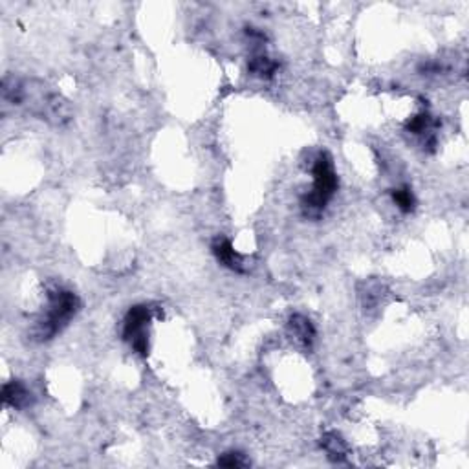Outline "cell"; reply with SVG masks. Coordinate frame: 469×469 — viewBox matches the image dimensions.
<instances>
[{
	"instance_id": "1",
	"label": "cell",
	"mask_w": 469,
	"mask_h": 469,
	"mask_svg": "<svg viewBox=\"0 0 469 469\" xmlns=\"http://www.w3.org/2000/svg\"><path fill=\"white\" fill-rule=\"evenodd\" d=\"M2 96L11 105L22 106L30 114L51 125H65L70 120L68 103L59 94L46 88L42 83L8 77L2 85Z\"/></svg>"
},
{
	"instance_id": "6",
	"label": "cell",
	"mask_w": 469,
	"mask_h": 469,
	"mask_svg": "<svg viewBox=\"0 0 469 469\" xmlns=\"http://www.w3.org/2000/svg\"><path fill=\"white\" fill-rule=\"evenodd\" d=\"M2 400L10 407L22 409L30 404L31 394L21 381H11V384H6L4 388H2Z\"/></svg>"
},
{
	"instance_id": "3",
	"label": "cell",
	"mask_w": 469,
	"mask_h": 469,
	"mask_svg": "<svg viewBox=\"0 0 469 469\" xmlns=\"http://www.w3.org/2000/svg\"><path fill=\"white\" fill-rule=\"evenodd\" d=\"M338 189V176L334 172L332 160L328 154H319L318 162L313 165V187L312 192L304 198V207L310 211H321L334 197Z\"/></svg>"
},
{
	"instance_id": "9",
	"label": "cell",
	"mask_w": 469,
	"mask_h": 469,
	"mask_svg": "<svg viewBox=\"0 0 469 469\" xmlns=\"http://www.w3.org/2000/svg\"><path fill=\"white\" fill-rule=\"evenodd\" d=\"M277 70V63L266 56H255L249 61V72L257 77H272Z\"/></svg>"
},
{
	"instance_id": "10",
	"label": "cell",
	"mask_w": 469,
	"mask_h": 469,
	"mask_svg": "<svg viewBox=\"0 0 469 469\" xmlns=\"http://www.w3.org/2000/svg\"><path fill=\"white\" fill-rule=\"evenodd\" d=\"M393 197H394V202H396V206H398V209H402L404 213L413 211L414 197H413V192L409 191L407 187H404V189H398V191H394Z\"/></svg>"
},
{
	"instance_id": "8",
	"label": "cell",
	"mask_w": 469,
	"mask_h": 469,
	"mask_svg": "<svg viewBox=\"0 0 469 469\" xmlns=\"http://www.w3.org/2000/svg\"><path fill=\"white\" fill-rule=\"evenodd\" d=\"M323 447L324 451L328 453V456L336 462H341V460L347 459V444H345V440L339 436L338 433H327L323 436Z\"/></svg>"
},
{
	"instance_id": "11",
	"label": "cell",
	"mask_w": 469,
	"mask_h": 469,
	"mask_svg": "<svg viewBox=\"0 0 469 469\" xmlns=\"http://www.w3.org/2000/svg\"><path fill=\"white\" fill-rule=\"evenodd\" d=\"M218 466H224V468H244V466H247V460L240 453H226L218 459Z\"/></svg>"
},
{
	"instance_id": "5",
	"label": "cell",
	"mask_w": 469,
	"mask_h": 469,
	"mask_svg": "<svg viewBox=\"0 0 469 469\" xmlns=\"http://www.w3.org/2000/svg\"><path fill=\"white\" fill-rule=\"evenodd\" d=\"M213 253L217 255V258L224 264V266L231 268V270H237V272L242 270V255L235 252L231 242L226 240V238H218L217 242L213 244Z\"/></svg>"
},
{
	"instance_id": "2",
	"label": "cell",
	"mask_w": 469,
	"mask_h": 469,
	"mask_svg": "<svg viewBox=\"0 0 469 469\" xmlns=\"http://www.w3.org/2000/svg\"><path fill=\"white\" fill-rule=\"evenodd\" d=\"M77 310H79V299H77L76 293L68 292V290H61V288L50 292L48 310H46L44 319L39 321L37 336L41 339L54 338L76 315Z\"/></svg>"
},
{
	"instance_id": "7",
	"label": "cell",
	"mask_w": 469,
	"mask_h": 469,
	"mask_svg": "<svg viewBox=\"0 0 469 469\" xmlns=\"http://www.w3.org/2000/svg\"><path fill=\"white\" fill-rule=\"evenodd\" d=\"M290 330H292L293 338L297 339L299 343L304 345V347H310L315 338V330H313V324L310 323V319H306L301 313H295L290 319Z\"/></svg>"
},
{
	"instance_id": "4",
	"label": "cell",
	"mask_w": 469,
	"mask_h": 469,
	"mask_svg": "<svg viewBox=\"0 0 469 469\" xmlns=\"http://www.w3.org/2000/svg\"><path fill=\"white\" fill-rule=\"evenodd\" d=\"M151 319V308L142 304V306H134L129 312L125 319V330H123V336L129 343L134 347L136 352H140L142 356H145L149 347H147V336H145V327Z\"/></svg>"
}]
</instances>
